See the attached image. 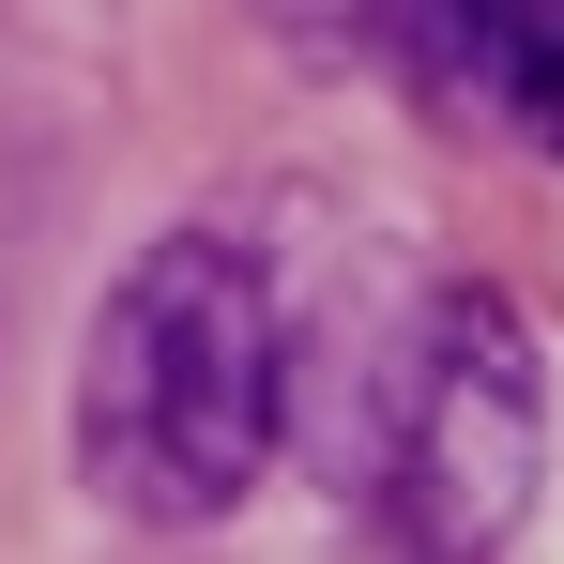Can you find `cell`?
Returning <instances> with one entry per match:
<instances>
[{"instance_id": "cell-2", "label": "cell", "mask_w": 564, "mask_h": 564, "mask_svg": "<svg viewBox=\"0 0 564 564\" xmlns=\"http://www.w3.org/2000/svg\"><path fill=\"white\" fill-rule=\"evenodd\" d=\"M550 473V367L503 290H443L381 397V534L412 564H503Z\"/></svg>"}, {"instance_id": "cell-1", "label": "cell", "mask_w": 564, "mask_h": 564, "mask_svg": "<svg viewBox=\"0 0 564 564\" xmlns=\"http://www.w3.org/2000/svg\"><path fill=\"white\" fill-rule=\"evenodd\" d=\"M275 427H290V336L260 260L214 229L138 245L122 290L93 305V351H77V473L122 519L198 534L275 473Z\"/></svg>"}, {"instance_id": "cell-4", "label": "cell", "mask_w": 564, "mask_h": 564, "mask_svg": "<svg viewBox=\"0 0 564 564\" xmlns=\"http://www.w3.org/2000/svg\"><path fill=\"white\" fill-rule=\"evenodd\" d=\"M260 15H275L290 46H321V62H336V46H367L381 15H412V0H260Z\"/></svg>"}, {"instance_id": "cell-3", "label": "cell", "mask_w": 564, "mask_h": 564, "mask_svg": "<svg viewBox=\"0 0 564 564\" xmlns=\"http://www.w3.org/2000/svg\"><path fill=\"white\" fill-rule=\"evenodd\" d=\"M397 31L458 107H488L503 138H534L564 169V0H412Z\"/></svg>"}]
</instances>
